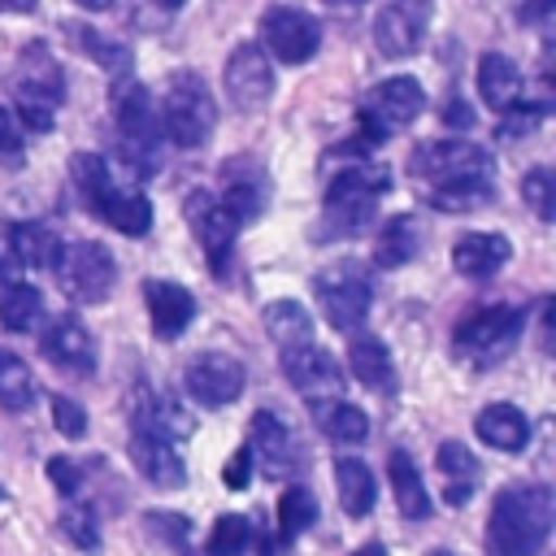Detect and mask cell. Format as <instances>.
I'll return each instance as SVG.
<instances>
[{"label": "cell", "instance_id": "cell-1", "mask_svg": "<svg viewBox=\"0 0 556 556\" xmlns=\"http://www.w3.org/2000/svg\"><path fill=\"white\" fill-rule=\"evenodd\" d=\"M413 178L443 213H473L495 200V161L469 139H430L408 152Z\"/></svg>", "mask_w": 556, "mask_h": 556}, {"label": "cell", "instance_id": "cell-2", "mask_svg": "<svg viewBox=\"0 0 556 556\" xmlns=\"http://www.w3.org/2000/svg\"><path fill=\"white\" fill-rule=\"evenodd\" d=\"M556 495L543 482H508L491 500L486 556H539L552 539Z\"/></svg>", "mask_w": 556, "mask_h": 556}, {"label": "cell", "instance_id": "cell-3", "mask_svg": "<svg viewBox=\"0 0 556 556\" xmlns=\"http://www.w3.org/2000/svg\"><path fill=\"white\" fill-rule=\"evenodd\" d=\"M70 178H74L83 204H87L104 226H113L117 235L139 239V235L152 230V200L139 195V191H122V187L113 182L104 156H96V152L70 156Z\"/></svg>", "mask_w": 556, "mask_h": 556}, {"label": "cell", "instance_id": "cell-4", "mask_svg": "<svg viewBox=\"0 0 556 556\" xmlns=\"http://www.w3.org/2000/svg\"><path fill=\"white\" fill-rule=\"evenodd\" d=\"M174 417H182V413L161 404V400H152L148 391L139 395V408L130 413V460L161 491L187 486V460H182L178 443L169 439V421Z\"/></svg>", "mask_w": 556, "mask_h": 556}, {"label": "cell", "instance_id": "cell-5", "mask_svg": "<svg viewBox=\"0 0 556 556\" xmlns=\"http://www.w3.org/2000/svg\"><path fill=\"white\" fill-rule=\"evenodd\" d=\"M9 87H13V117L22 130H52L56 122V104L65 100V74H61V61L52 56L48 43H26L13 61V74H9Z\"/></svg>", "mask_w": 556, "mask_h": 556}, {"label": "cell", "instance_id": "cell-6", "mask_svg": "<svg viewBox=\"0 0 556 556\" xmlns=\"http://www.w3.org/2000/svg\"><path fill=\"white\" fill-rule=\"evenodd\" d=\"M156 117H161V135L174 148H200L213 135V126H217V104H213V91H208L204 74L174 70L165 78Z\"/></svg>", "mask_w": 556, "mask_h": 556}, {"label": "cell", "instance_id": "cell-7", "mask_svg": "<svg viewBox=\"0 0 556 556\" xmlns=\"http://www.w3.org/2000/svg\"><path fill=\"white\" fill-rule=\"evenodd\" d=\"M113 117H117V148L126 156V165L135 169V178H148L161 161V117L152 104V91L143 83L117 78L113 91Z\"/></svg>", "mask_w": 556, "mask_h": 556}, {"label": "cell", "instance_id": "cell-8", "mask_svg": "<svg viewBox=\"0 0 556 556\" xmlns=\"http://www.w3.org/2000/svg\"><path fill=\"white\" fill-rule=\"evenodd\" d=\"M391 191V174L387 165H348L330 178L326 187V230L330 235H361L374 213L378 200Z\"/></svg>", "mask_w": 556, "mask_h": 556}, {"label": "cell", "instance_id": "cell-9", "mask_svg": "<svg viewBox=\"0 0 556 556\" xmlns=\"http://www.w3.org/2000/svg\"><path fill=\"white\" fill-rule=\"evenodd\" d=\"M526 308H517V304H486V308H478L473 317H465L460 326H456V334H452V352L460 356V361H469V365H478V369H491V365H500L508 352H513V343L521 339V330H526Z\"/></svg>", "mask_w": 556, "mask_h": 556}, {"label": "cell", "instance_id": "cell-10", "mask_svg": "<svg viewBox=\"0 0 556 556\" xmlns=\"http://www.w3.org/2000/svg\"><path fill=\"white\" fill-rule=\"evenodd\" d=\"M313 295H317L326 321H330L334 330L352 334V330H361L365 317H369L374 282H369V274H365L361 261L343 256V261H330V265H321V269L313 274Z\"/></svg>", "mask_w": 556, "mask_h": 556}, {"label": "cell", "instance_id": "cell-11", "mask_svg": "<svg viewBox=\"0 0 556 556\" xmlns=\"http://www.w3.org/2000/svg\"><path fill=\"white\" fill-rule=\"evenodd\" d=\"M426 109V91L417 78L408 74H395V78H382L374 83L361 104H356V122H361V139L365 143H387L395 130L413 126Z\"/></svg>", "mask_w": 556, "mask_h": 556}, {"label": "cell", "instance_id": "cell-12", "mask_svg": "<svg viewBox=\"0 0 556 556\" xmlns=\"http://www.w3.org/2000/svg\"><path fill=\"white\" fill-rule=\"evenodd\" d=\"M52 274L61 282V291L74 300V304H100L109 291H113V278H117V261L104 243L96 239H70L56 248V261H52Z\"/></svg>", "mask_w": 556, "mask_h": 556}, {"label": "cell", "instance_id": "cell-13", "mask_svg": "<svg viewBox=\"0 0 556 556\" xmlns=\"http://www.w3.org/2000/svg\"><path fill=\"white\" fill-rule=\"evenodd\" d=\"M261 48L282 65H304L321 48V22L295 4H269L261 13Z\"/></svg>", "mask_w": 556, "mask_h": 556}, {"label": "cell", "instance_id": "cell-14", "mask_svg": "<svg viewBox=\"0 0 556 556\" xmlns=\"http://www.w3.org/2000/svg\"><path fill=\"white\" fill-rule=\"evenodd\" d=\"M182 217H187L195 243L204 248L208 269H213L217 278H226L230 256H235V235H239L235 217H230V213L222 208V200H217L213 191H204V187L187 191V200H182Z\"/></svg>", "mask_w": 556, "mask_h": 556}, {"label": "cell", "instance_id": "cell-15", "mask_svg": "<svg viewBox=\"0 0 556 556\" xmlns=\"http://www.w3.org/2000/svg\"><path fill=\"white\" fill-rule=\"evenodd\" d=\"M430 17H434V0H387L374 17V48L391 61L413 56L426 43Z\"/></svg>", "mask_w": 556, "mask_h": 556}, {"label": "cell", "instance_id": "cell-16", "mask_svg": "<svg viewBox=\"0 0 556 556\" xmlns=\"http://www.w3.org/2000/svg\"><path fill=\"white\" fill-rule=\"evenodd\" d=\"M278 361H282L287 382H291L308 404L339 400V391H343V369L334 365V356H330L326 348H317V339L282 348V352H278Z\"/></svg>", "mask_w": 556, "mask_h": 556}, {"label": "cell", "instance_id": "cell-17", "mask_svg": "<svg viewBox=\"0 0 556 556\" xmlns=\"http://www.w3.org/2000/svg\"><path fill=\"white\" fill-rule=\"evenodd\" d=\"M182 387H187V395H191L200 408H226V404H235V400L243 395L248 374H243V365H239L235 356H226V352H200V356L187 361Z\"/></svg>", "mask_w": 556, "mask_h": 556}, {"label": "cell", "instance_id": "cell-18", "mask_svg": "<svg viewBox=\"0 0 556 556\" xmlns=\"http://www.w3.org/2000/svg\"><path fill=\"white\" fill-rule=\"evenodd\" d=\"M222 208L235 217V226H252L269 204V169L261 156H230L222 165Z\"/></svg>", "mask_w": 556, "mask_h": 556}, {"label": "cell", "instance_id": "cell-19", "mask_svg": "<svg viewBox=\"0 0 556 556\" xmlns=\"http://www.w3.org/2000/svg\"><path fill=\"white\" fill-rule=\"evenodd\" d=\"M222 87H226L235 109H261L274 96V61L265 56V48L261 43L230 48L226 70H222Z\"/></svg>", "mask_w": 556, "mask_h": 556}, {"label": "cell", "instance_id": "cell-20", "mask_svg": "<svg viewBox=\"0 0 556 556\" xmlns=\"http://www.w3.org/2000/svg\"><path fill=\"white\" fill-rule=\"evenodd\" d=\"M248 452H252V465H261L265 478H291L295 469V439L287 430V421L269 408H256L252 413V426H248Z\"/></svg>", "mask_w": 556, "mask_h": 556}, {"label": "cell", "instance_id": "cell-21", "mask_svg": "<svg viewBox=\"0 0 556 556\" xmlns=\"http://www.w3.org/2000/svg\"><path fill=\"white\" fill-rule=\"evenodd\" d=\"M43 356L70 374V378H87L96 374V343H91V330L74 317V313H61L48 330H43Z\"/></svg>", "mask_w": 556, "mask_h": 556}, {"label": "cell", "instance_id": "cell-22", "mask_svg": "<svg viewBox=\"0 0 556 556\" xmlns=\"http://www.w3.org/2000/svg\"><path fill=\"white\" fill-rule=\"evenodd\" d=\"M143 300H148V321H152V334L156 339H178L191 317H195V295L174 282V278H148L143 282Z\"/></svg>", "mask_w": 556, "mask_h": 556}, {"label": "cell", "instance_id": "cell-23", "mask_svg": "<svg viewBox=\"0 0 556 556\" xmlns=\"http://www.w3.org/2000/svg\"><path fill=\"white\" fill-rule=\"evenodd\" d=\"M508 256H513V243L500 230H473V235H460L452 243V269L460 278H473V282L500 274L508 265Z\"/></svg>", "mask_w": 556, "mask_h": 556}, {"label": "cell", "instance_id": "cell-24", "mask_svg": "<svg viewBox=\"0 0 556 556\" xmlns=\"http://www.w3.org/2000/svg\"><path fill=\"white\" fill-rule=\"evenodd\" d=\"M348 369L374 395H395L400 391V374H395V361H391V352H387L382 339H369V334L352 339L348 343Z\"/></svg>", "mask_w": 556, "mask_h": 556}, {"label": "cell", "instance_id": "cell-25", "mask_svg": "<svg viewBox=\"0 0 556 556\" xmlns=\"http://www.w3.org/2000/svg\"><path fill=\"white\" fill-rule=\"evenodd\" d=\"M521 87H526V74H521V65L513 56L486 52L478 61V96L486 100V109L508 113L513 104H521Z\"/></svg>", "mask_w": 556, "mask_h": 556}, {"label": "cell", "instance_id": "cell-26", "mask_svg": "<svg viewBox=\"0 0 556 556\" xmlns=\"http://www.w3.org/2000/svg\"><path fill=\"white\" fill-rule=\"evenodd\" d=\"M473 434H478L486 447H495V452H521V447L530 443V417H526L517 404L500 400V404H486V408L473 417Z\"/></svg>", "mask_w": 556, "mask_h": 556}, {"label": "cell", "instance_id": "cell-27", "mask_svg": "<svg viewBox=\"0 0 556 556\" xmlns=\"http://www.w3.org/2000/svg\"><path fill=\"white\" fill-rule=\"evenodd\" d=\"M65 35H70V43H74L91 65H100V70L113 74V78H130V65H135L130 43H122V39H113V35L87 26V22H65Z\"/></svg>", "mask_w": 556, "mask_h": 556}, {"label": "cell", "instance_id": "cell-28", "mask_svg": "<svg viewBox=\"0 0 556 556\" xmlns=\"http://www.w3.org/2000/svg\"><path fill=\"white\" fill-rule=\"evenodd\" d=\"M387 478H391L395 508H400L408 521H426V517L434 513L430 491H426V482H421V469H417V460H413L404 447L391 452V460H387Z\"/></svg>", "mask_w": 556, "mask_h": 556}, {"label": "cell", "instance_id": "cell-29", "mask_svg": "<svg viewBox=\"0 0 556 556\" xmlns=\"http://www.w3.org/2000/svg\"><path fill=\"white\" fill-rule=\"evenodd\" d=\"M417 252H421V226H417L413 213H400V217H391V222L378 230L374 265H378V269H400V265H408Z\"/></svg>", "mask_w": 556, "mask_h": 556}, {"label": "cell", "instance_id": "cell-30", "mask_svg": "<svg viewBox=\"0 0 556 556\" xmlns=\"http://www.w3.org/2000/svg\"><path fill=\"white\" fill-rule=\"evenodd\" d=\"M4 239H9V252H13L17 269H52L56 248H61V239L39 222H13L4 230Z\"/></svg>", "mask_w": 556, "mask_h": 556}, {"label": "cell", "instance_id": "cell-31", "mask_svg": "<svg viewBox=\"0 0 556 556\" xmlns=\"http://www.w3.org/2000/svg\"><path fill=\"white\" fill-rule=\"evenodd\" d=\"M334 486H339V504H343L348 517H365L374 508V500H378V482H374L369 465L356 460V456H339L334 460Z\"/></svg>", "mask_w": 556, "mask_h": 556}, {"label": "cell", "instance_id": "cell-32", "mask_svg": "<svg viewBox=\"0 0 556 556\" xmlns=\"http://www.w3.org/2000/svg\"><path fill=\"white\" fill-rule=\"evenodd\" d=\"M317 413V426L326 439L343 443V447H356L369 439V417L361 404H348V400H326V404H313Z\"/></svg>", "mask_w": 556, "mask_h": 556}, {"label": "cell", "instance_id": "cell-33", "mask_svg": "<svg viewBox=\"0 0 556 556\" xmlns=\"http://www.w3.org/2000/svg\"><path fill=\"white\" fill-rule=\"evenodd\" d=\"M43 321V295L30 287V282H9L0 287V326L13 330V334H30L35 326Z\"/></svg>", "mask_w": 556, "mask_h": 556}, {"label": "cell", "instance_id": "cell-34", "mask_svg": "<svg viewBox=\"0 0 556 556\" xmlns=\"http://www.w3.org/2000/svg\"><path fill=\"white\" fill-rule=\"evenodd\" d=\"M265 330H269V339L278 348L308 343L313 339V313L300 300H269L265 304Z\"/></svg>", "mask_w": 556, "mask_h": 556}, {"label": "cell", "instance_id": "cell-35", "mask_svg": "<svg viewBox=\"0 0 556 556\" xmlns=\"http://www.w3.org/2000/svg\"><path fill=\"white\" fill-rule=\"evenodd\" d=\"M35 374H30V365L17 356V352H4L0 348V408H9V413H26L30 404H35Z\"/></svg>", "mask_w": 556, "mask_h": 556}, {"label": "cell", "instance_id": "cell-36", "mask_svg": "<svg viewBox=\"0 0 556 556\" xmlns=\"http://www.w3.org/2000/svg\"><path fill=\"white\" fill-rule=\"evenodd\" d=\"M313 521H317V495L308 486H287L278 495V534L300 539L304 530H313Z\"/></svg>", "mask_w": 556, "mask_h": 556}, {"label": "cell", "instance_id": "cell-37", "mask_svg": "<svg viewBox=\"0 0 556 556\" xmlns=\"http://www.w3.org/2000/svg\"><path fill=\"white\" fill-rule=\"evenodd\" d=\"M248 543H252V521H248L243 513H222V517L213 521V530H208L204 552H208V556H243Z\"/></svg>", "mask_w": 556, "mask_h": 556}, {"label": "cell", "instance_id": "cell-38", "mask_svg": "<svg viewBox=\"0 0 556 556\" xmlns=\"http://www.w3.org/2000/svg\"><path fill=\"white\" fill-rule=\"evenodd\" d=\"M521 200L534 208L539 222H552V217H556V174L543 169V165H534V169L521 178Z\"/></svg>", "mask_w": 556, "mask_h": 556}, {"label": "cell", "instance_id": "cell-39", "mask_svg": "<svg viewBox=\"0 0 556 556\" xmlns=\"http://www.w3.org/2000/svg\"><path fill=\"white\" fill-rule=\"evenodd\" d=\"M434 465H439V473H443L447 482H478V456H473L465 443H456V439H443V443H439Z\"/></svg>", "mask_w": 556, "mask_h": 556}, {"label": "cell", "instance_id": "cell-40", "mask_svg": "<svg viewBox=\"0 0 556 556\" xmlns=\"http://www.w3.org/2000/svg\"><path fill=\"white\" fill-rule=\"evenodd\" d=\"M61 530H65V539L70 543H78V547H100V526H96V513L87 508V504H65L61 508Z\"/></svg>", "mask_w": 556, "mask_h": 556}, {"label": "cell", "instance_id": "cell-41", "mask_svg": "<svg viewBox=\"0 0 556 556\" xmlns=\"http://www.w3.org/2000/svg\"><path fill=\"white\" fill-rule=\"evenodd\" d=\"M26 161V130L17 126L13 109L0 104V169H22Z\"/></svg>", "mask_w": 556, "mask_h": 556}, {"label": "cell", "instance_id": "cell-42", "mask_svg": "<svg viewBox=\"0 0 556 556\" xmlns=\"http://www.w3.org/2000/svg\"><path fill=\"white\" fill-rule=\"evenodd\" d=\"M52 426L65 434V439H83L87 434V408L70 395H52Z\"/></svg>", "mask_w": 556, "mask_h": 556}, {"label": "cell", "instance_id": "cell-43", "mask_svg": "<svg viewBox=\"0 0 556 556\" xmlns=\"http://www.w3.org/2000/svg\"><path fill=\"white\" fill-rule=\"evenodd\" d=\"M547 117V104H513L500 122V139H517V135H530L539 122Z\"/></svg>", "mask_w": 556, "mask_h": 556}, {"label": "cell", "instance_id": "cell-44", "mask_svg": "<svg viewBox=\"0 0 556 556\" xmlns=\"http://www.w3.org/2000/svg\"><path fill=\"white\" fill-rule=\"evenodd\" d=\"M143 521H148V530H152V534H161L169 547L187 552V534H191V521H187L182 513H148Z\"/></svg>", "mask_w": 556, "mask_h": 556}, {"label": "cell", "instance_id": "cell-45", "mask_svg": "<svg viewBox=\"0 0 556 556\" xmlns=\"http://www.w3.org/2000/svg\"><path fill=\"white\" fill-rule=\"evenodd\" d=\"M48 478H52V486H56L61 495H74V491L83 486V473H78V465H74L70 456H52V460H48Z\"/></svg>", "mask_w": 556, "mask_h": 556}, {"label": "cell", "instance_id": "cell-46", "mask_svg": "<svg viewBox=\"0 0 556 556\" xmlns=\"http://www.w3.org/2000/svg\"><path fill=\"white\" fill-rule=\"evenodd\" d=\"M248 478H252V452L239 447V452H230V460H226V469H222V482H226V491H243Z\"/></svg>", "mask_w": 556, "mask_h": 556}, {"label": "cell", "instance_id": "cell-47", "mask_svg": "<svg viewBox=\"0 0 556 556\" xmlns=\"http://www.w3.org/2000/svg\"><path fill=\"white\" fill-rule=\"evenodd\" d=\"M552 13H556V0H517V17L526 26H543Z\"/></svg>", "mask_w": 556, "mask_h": 556}, {"label": "cell", "instance_id": "cell-48", "mask_svg": "<svg viewBox=\"0 0 556 556\" xmlns=\"http://www.w3.org/2000/svg\"><path fill=\"white\" fill-rule=\"evenodd\" d=\"M443 122L456 126V130H469V126H473V109H469L460 96H447V104H443Z\"/></svg>", "mask_w": 556, "mask_h": 556}, {"label": "cell", "instance_id": "cell-49", "mask_svg": "<svg viewBox=\"0 0 556 556\" xmlns=\"http://www.w3.org/2000/svg\"><path fill=\"white\" fill-rule=\"evenodd\" d=\"M9 282H17V261L9 252V239L0 235V287H9Z\"/></svg>", "mask_w": 556, "mask_h": 556}, {"label": "cell", "instance_id": "cell-50", "mask_svg": "<svg viewBox=\"0 0 556 556\" xmlns=\"http://www.w3.org/2000/svg\"><path fill=\"white\" fill-rule=\"evenodd\" d=\"M443 500H447L452 508L469 504V500H473V482H447V486H443Z\"/></svg>", "mask_w": 556, "mask_h": 556}, {"label": "cell", "instance_id": "cell-51", "mask_svg": "<svg viewBox=\"0 0 556 556\" xmlns=\"http://www.w3.org/2000/svg\"><path fill=\"white\" fill-rule=\"evenodd\" d=\"M39 0H0V13H35Z\"/></svg>", "mask_w": 556, "mask_h": 556}, {"label": "cell", "instance_id": "cell-52", "mask_svg": "<svg viewBox=\"0 0 556 556\" xmlns=\"http://www.w3.org/2000/svg\"><path fill=\"white\" fill-rule=\"evenodd\" d=\"M78 9H87V13H104V9H113L117 0H74Z\"/></svg>", "mask_w": 556, "mask_h": 556}, {"label": "cell", "instance_id": "cell-53", "mask_svg": "<svg viewBox=\"0 0 556 556\" xmlns=\"http://www.w3.org/2000/svg\"><path fill=\"white\" fill-rule=\"evenodd\" d=\"M352 556H387V547H382V543H365V547H356Z\"/></svg>", "mask_w": 556, "mask_h": 556}, {"label": "cell", "instance_id": "cell-54", "mask_svg": "<svg viewBox=\"0 0 556 556\" xmlns=\"http://www.w3.org/2000/svg\"><path fill=\"white\" fill-rule=\"evenodd\" d=\"M326 4H334V9H361V4H369V0H326Z\"/></svg>", "mask_w": 556, "mask_h": 556}, {"label": "cell", "instance_id": "cell-55", "mask_svg": "<svg viewBox=\"0 0 556 556\" xmlns=\"http://www.w3.org/2000/svg\"><path fill=\"white\" fill-rule=\"evenodd\" d=\"M152 4H161V9H182L187 0H152Z\"/></svg>", "mask_w": 556, "mask_h": 556}, {"label": "cell", "instance_id": "cell-56", "mask_svg": "<svg viewBox=\"0 0 556 556\" xmlns=\"http://www.w3.org/2000/svg\"><path fill=\"white\" fill-rule=\"evenodd\" d=\"M430 556H456V552H447V547H434V552H430Z\"/></svg>", "mask_w": 556, "mask_h": 556}, {"label": "cell", "instance_id": "cell-57", "mask_svg": "<svg viewBox=\"0 0 556 556\" xmlns=\"http://www.w3.org/2000/svg\"><path fill=\"white\" fill-rule=\"evenodd\" d=\"M0 495H4V491H0Z\"/></svg>", "mask_w": 556, "mask_h": 556}]
</instances>
